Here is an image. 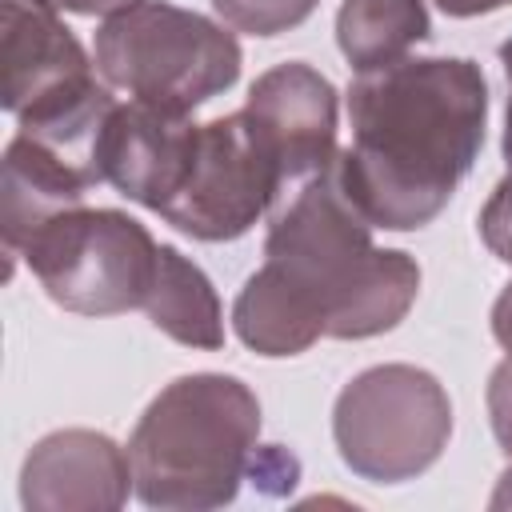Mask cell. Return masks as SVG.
<instances>
[{"mask_svg": "<svg viewBox=\"0 0 512 512\" xmlns=\"http://www.w3.org/2000/svg\"><path fill=\"white\" fill-rule=\"evenodd\" d=\"M196 144V124L176 112H160L148 104H116L100 140V172L104 180L148 212H164L176 196Z\"/></svg>", "mask_w": 512, "mask_h": 512, "instance_id": "30bf717a", "label": "cell"}, {"mask_svg": "<svg viewBox=\"0 0 512 512\" xmlns=\"http://www.w3.org/2000/svg\"><path fill=\"white\" fill-rule=\"evenodd\" d=\"M480 240L504 264H512V168L480 208Z\"/></svg>", "mask_w": 512, "mask_h": 512, "instance_id": "2e32d148", "label": "cell"}, {"mask_svg": "<svg viewBox=\"0 0 512 512\" xmlns=\"http://www.w3.org/2000/svg\"><path fill=\"white\" fill-rule=\"evenodd\" d=\"M284 196L280 168L252 120L240 112L196 124V144L164 220L192 240H236Z\"/></svg>", "mask_w": 512, "mask_h": 512, "instance_id": "52a82bcc", "label": "cell"}, {"mask_svg": "<svg viewBox=\"0 0 512 512\" xmlns=\"http://www.w3.org/2000/svg\"><path fill=\"white\" fill-rule=\"evenodd\" d=\"M136 488L128 452L92 428L48 432L20 468V504L28 512H112Z\"/></svg>", "mask_w": 512, "mask_h": 512, "instance_id": "9c48e42d", "label": "cell"}, {"mask_svg": "<svg viewBox=\"0 0 512 512\" xmlns=\"http://www.w3.org/2000/svg\"><path fill=\"white\" fill-rule=\"evenodd\" d=\"M492 336H496V344L512 356V280L500 288V296H496V304H492Z\"/></svg>", "mask_w": 512, "mask_h": 512, "instance_id": "ac0fdd59", "label": "cell"}, {"mask_svg": "<svg viewBox=\"0 0 512 512\" xmlns=\"http://www.w3.org/2000/svg\"><path fill=\"white\" fill-rule=\"evenodd\" d=\"M244 116L272 152L284 196L336 164V88L304 60H284L256 76ZM280 196V200H284Z\"/></svg>", "mask_w": 512, "mask_h": 512, "instance_id": "ba28073f", "label": "cell"}, {"mask_svg": "<svg viewBox=\"0 0 512 512\" xmlns=\"http://www.w3.org/2000/svg\"><path fill=\"white\" fill-rule=\"evenodd\" d=\"M512 0H436V8L444 16H456V20H468V16H484V12H496V8H508Z\"/></svg>", "mask_w": 512, "mask_h": 512, "instance_id": "ffe728a7", "label": "cell"}, {"mask_svg": "<svg viewBox=\"0 0 512 512\" xmlns=\"http://www.w3.org/2000/svg\"><path fill=\"white\" fill-rule=\"evenodd\" d=\"M148 320L176 344L216 352L224 348V308L208 280V272L188 260L180 248L160 244L156 280L144 300Z\"/></svg>", "mask_w": 512, "mask_h": 512, "instance_id": "4fadbf2b", "label": "cell"}, {"mask_svg": "<svg viewBox=\"0 0 512 512\" xmlns=\"http://www.w3.org/2000/svg\"><path fill=\"white\" fill-rule=\"evenodd\" d=\"M416 292L420 264L372 244L332 164L268 212L264 264L236 292L232 328L256 356H296L320 336L368 340L396 328Z\"/></svg>", "mask_w": 512, "mask_h": 512, "instance_id": "6da1fadb", "label": "cell"}, {"mask_svg": "<svg viewBox=\"0 0 512 512\" xmlns=\"http://www.w3.org/2000/svg\"><path fill=\"white\" fill-rule=\"evenodd\" d=\"M20 256L52 304L80 316H116L144 308L160 244L136 216L80 204L36 228Z\"/></svg>", "mask_w": 512, "mask_h": 512, "instance_id": "8992f818", "label": "cell"}, {"mask_svg": "<svg viewBox=\"0 0 512 512\" xmlns=\"http://www.w3.org/2000/svg\"><path fill=\"white\" fill-rule=\"evenodd\" d=\"M432 36L424 0H340L336 44L356 72L396 64Z\"/></svg>", "mask_w": 512, "mask_h": 512, "instance_id": "5bb4252c", "label": "cell"}, {"mask_svg": "<svg viewBox=\"0 0 512 512\" xmlns=\"http://www.w3.org/2000/svg\"><path fill=\"white\" fill-rule=\"evenodd\" d=\"M4 20V112L20 116L36 104H48L64 92L84 88L92 76L88 52L56 8L40 0H0Z\"/></svg>", "mask_w": 512, "mask_h": 512, "instance_id": "8fae6325", "label": "cell"}, {"mask_svg": "<svg viewBox=\"0 0 512 512\" xmlns=\"http://www.w3.org/2000/svg\"><path fill=\"white\" fill-rule=\"evenodd\" d=\"M260 440V400L240 376H176L132 428L136 496L164 512H208L236 500Z\"/></svg>", "mask_w": 512, "mask_h": 512, "instance_id": "3957f363", "label": "cell"}, {"mask_svg": "<svg viewBox=\"0 0 512 512\" xmlns=\"http://www.w3.org/2000/svg\"><path fill=\"white\" fill-rule=\"evenodd\" d=\"M316 4L320 0H212L224 24L248 36H280L304 24L316 12Z\"/></svg>", "mask_w": 512, "mask_h": 512, "instance_id": "9a60e30c", "label": "cell"}, {"mask_svg": "<svg viewBox=\"0 0 512 512\" xmlns=\"http://www.w3.org/2000/svg\"><path fill=\"white\" fill-rule=\"evenodd\" d=\"M500 64H504V76H508V108H504V140H500V148H504V160L512 168V36L500 44Z\"/></svg>", "mask_w": 512, "mask_h": 512, "instance_id": "44dd1931", "label": "cell"}, {"mask_svg": "<svg viewBox=\"0 0 512 512\" xmlns=\"http://www.w3.org/2000/svg\"><path fill=\"white\" fill-rule=\"evenodd\" d=\"M92 180L64 164L56 152L32 136H12L4 148V184H0V232L8 252H20L36 228L52 216L80 208Z\"/></svg>", "mask_w": 512, "mask_h": 512, "instance_id": "7c38bea8", "label": "cell"}, {"mask_svg": "<svg viewBox=\"0 0 512 512\" xmlns=\"http://www.w3.org/2000/svg\"><path fill=\"white\" fill-rule=\"evenodd\" d=\"M492 508H512V468H504L500 472V480H496V488H492V500H488Z\"/></svg>", "mask_w": 512, "mask_h": 512, "instance_id": "7402d4cb", "label": "cell"}, {"mask_svg": "<svg viewBox=\"0 0 512 512\" xmlns=\"http://www.w3.org/2000/svg\"><path fill=\"white\" fill-rule=\"evenodd\" d=\"M240 40L168 0H136L96 28V72L136 104L188 116L240 80Z\"/></svg>", "mask_w": 512, "mask_h": 512, "instance_id": "277c9868", "label": "cell"}, {"mask_svg": "<svg viewBox=\"0 0 512 512\" xmlns=\"http://www.w3.org/2000/svg\"><path fill=\"white\" fill-rule=\"evenodd\" d=\"M484 400H488L492 436H496V444L512 456V356H508V360H500V364L492 368Z\"/></svg>", "mask_w": 512, "mask_h": 512, "instance_id": "e0dca14e", "label": "cell"}, {"mask_svg": "<svg viewBox=\"0 0 512 512\" xmlns=\"http://www.w3.org/2000/svg\"><path fill=\"white\" fill-rule=\"evenodd\" d=\"M352 144L336 180L372 228L432 224L472 172L488 128V80L468 56H404L348 84Z\"/></svg>", "mask_w": 512, "mask_h": 512, "instance_id": "7a4b0ae2", "label": "cell"}, {"mask_svg": "<svg viewBox=\"0 0 512 512\" xmlns=\"http://www.w3.org/2000/svg\"><path fill=\"white\" fill-rule=\"evenodd\" d=\"M40 4H48L56 12H76V16H112L136 0H40Z\"/></svg>", "mask_w": 512, "mask_h": 512, "instance_id": "d6986e66", "label": "cell"}, {"mask_svg": "<svg viewBox=\"0 0 512 512\" xmlns=\"http://www.w3.org/2000/svg\"><path fill=\"white\" fill-rule=\"evenodd\" d=\"M452 436L444 384L416 364H376L352 376L332 408L340 460L372 484H404L428 472Z\"/></svg>", "mask_w": 512, "mask_h": 512, "instance_id": "5b68a950", "label": "cell"}]
</instances>
